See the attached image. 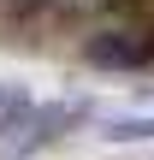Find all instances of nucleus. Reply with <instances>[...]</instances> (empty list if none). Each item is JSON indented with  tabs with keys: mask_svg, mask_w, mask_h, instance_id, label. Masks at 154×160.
Returning a JSON list of instances; mask_svg holds the SVG:
<instances>
[{
	"mask_svg": "<svg viewBox=\"0 0 154 160\" xmlns=\"http://www.w3.org/2000/svg\"><path fill=\"white\" fill-rule=\"evenodd\" d=\"M36 18H53V0H0V24H36Z\"/></svg>",
	"mask_w": 154,
	"mask_h": 160,
	"instance_id": "2",
	"label": "nucleus"
},
{
	"mask_svg": "<svg viewBox=\"0 0 154 160\" xmlns=\"http://www.w3.org/2000/svg\"><path fill=\"white\" fill-rule=\"evenodd\" d=\"M107 137H113V142H137V137L148 142V137H154V119H113Z\"/></svg>",
	"mask_w": 154,
	"mask_h": 160,
	"instance_id": "3",
	"label": "nucleus"
},
{
	"mask_svg": "<svg viewBox=\"0 0 154 160\" xmlns=\"http://www.w3.org/2000/svg\"><path fill=\"white\" fill-rule=\"evenodd\" d=\"M83 53H89V65H101V71H137V65L154 59V36H137V30H95V36L83 42Z\"/></svg>",
	"mask_w": 154,
	"mask_h": 160,
	"instance_id": "1",
	"label": "nucleus"
}]
</instances>
